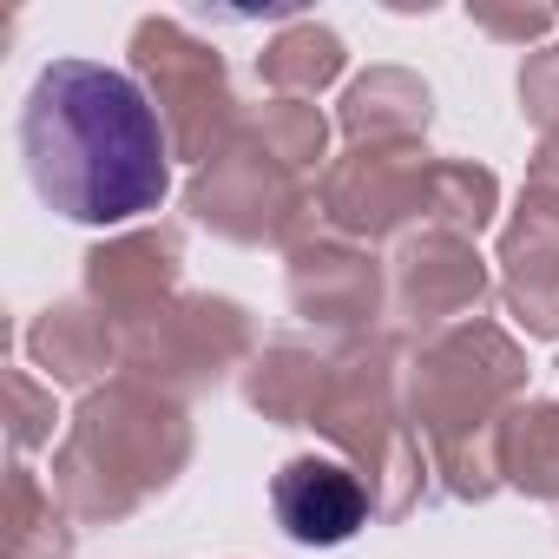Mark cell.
<instances>
[{
	"mask_svg": "<svg viewBox=\"0 0 559 559\" xmlns=\"http://www.w3.org/2000/svg\"><path fill=\"white\" fill-rule=\"evenodd\" d=\"M21 152L34 191L73 224H132L171 191V145L145 86L99 60L40 67L21 112Z\"/></svg>",
	"mask_w": 559,
	"mask_h": 559,
	"instance_id": "obj_1",
	"label": "cell"
},
{
	"mask_svg": "<svg viewBox=\"0 0 559 559\" xmlns=\"http://www.w3.org/2000/svg\"><path fill=\"white\" fill-rule=\"evenodd\" d=\"M270 507H276V520H284V533L304 539V546H343L369 520L362 480L343 461H323V454H304V461H290L284 474H276Z\"/></svg>",
	"mask_w": 559,
	"mask_h": 559,
	"instance_id": "obj_2",
	"label": "cell"
}]
</instances>
